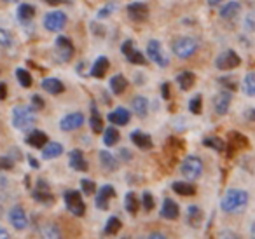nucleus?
Masks as SVG:
<instances>
[{
    "mask_svg": "<svg viewBox=\"0 0 255 239\" xmlns=\"http://www.w3.org/2000/svg\"><path fill=\"white\" fill-rule=\"evenodd\" d=\"M124 206H126V210L129 211L131 215H135L136 211H138L140 201H138V197H136L135 192H128L126 194V197H124Z\"/></svg>",
    "mask_w": 255,
    "mask_h": 239,
    "instance_id": "32",
    "label": "nucleus"
},
{
    "mask_svg": "<svg viewBox=\"0 0 255 239\" xmlns=\"http://www.w3.org/2000/svg\"><path fill=\"white\" fill-rule=\"evenodd\" d=\"M203 145H205V147H210V148H215L217 152H222L224 147H226L224 140H222V138H219V136H208V138H205V140H203Z\"/></svg>",
    "mask_w": 255,
    "mask_h": 239,
    "instance_id": "36",
    "label": "nucleus"
},
{
    "mask_svg": "<svg viewBox=\"0 0 255 239\" xmlns=\"http://www.w3.org/2000/svg\"><path fill=\"white\" fill-rule=\"evenodd\" d=\"M16 79L19 81L21 88H30V86H32V75H30V72L25 70V68H18V70H16Z\"/></svg>",
    "mask_w": 255,
    "mask_h": 239,
    "instance_id": "38",
    "label": "nucleus"
},
{
    "mask_svg": "<svg viewBox=\"0 0 255 239\" xmlns=\"http://www.w3.org/2000/svg\"><path fill=\"white\" fill-rule=\"evenodd\" d=\"M121 231V220L117 217H110L107 220V225H105V232L107 234H117Z\"/></svg>",
    "mask_w": 255,
    "mask_h": 239,
    "instance_id": "40",
    "label": "nucleus"
},
{
    "mask_svg": "<svg viewBox=\"0 0 255 239\" xmlns=\"http://www.w3.org/2000/svg\"><path fill=\"white\" fill-rule=\"evenodd\" d=\"M149 239H168L164 234H161V232H152V234L149 236Z\"/></svg>",
    "mask_w": 255,
    "mask_h": 239,
    "instance_id": "52",
    "label": "nucleus"
},
{
    "mask_svg": "<svg viewBox=\"0 0 255 239\" xmlns=\"http://www.w3.org/2000/svg\"><path fill=\"white\" fill-rule=\"evenodd\" d=\"M0 44H2V46H4V47H11V44H12L11 33H9L5 28L0 30Z\"/></svg>",
    "mask_w": 255,
    "mask_h": 239,
    "instance_id": "43",
    "label": "nucleus"
},
{
    "mask_svg": "<svg viewBox=\"0 0 255 239\" xmlns=\"http://www.w3.org/2000/svg\"><path fill=\"white\" fill-rule=\"evenodd\" d=\"M180 171L187 180H198L203 175V161L198 155H187L182 161Z\"/></svg>",
    "mask_w": 255,
    "mask_h": 239,
    "instance_id": "4",
    "label": "nucleus"
},
{
    "mask_svg": "<svg viewBox=\"0 0 255 239\" xmlns=\"http://www.w3.org/2000/svg\"><path fill=\"white\" fill-rule=\"evenodd\" d=\"M114 9H116V5H114V2H112V4H107L105 7L102 9V11H98V18H100V19L107 18V16H109L110 12L114 11Z\"/></svg>",
    "mask_w": 255,
    "mask_h": 239,
    "instance_id": "45",
    "label": "nucleus"
},
{
    "mask_svg": "<svg viewBox=\"0 0 255 239\" xmlns=\"http://www.w3.org/2000/svg\"><path fill=\"white\" fill-rule=\"evenodd\" d=\"M65 203H67V208L70 210V213H74L75 217H82L86 213V204L82 201V194L77 192V190L65 192Z\"/></svg>",
    "mask_w": 255,
    "mask_h": 239,
    "instance_id": "5",
    "label": "nucleus"
},
{
    "mask_svg": "<svg viewBox=\"0 0 255 239\" xmlns=\"http://www.w3.org/2000/svg\"><path fill=\"white\" fill-rule=\"evenodd\" d=\"M222 0H208V5H212V7H215V5H219Z\"/></svg>",
    "mask_w": 255,
    "mask_h": 239,
    "instance_id": "56",
    "label": "nucleus"
},
{
    "mask_svg": "<svg viewBox=\"0 0 255 239\" xmlns=\"http://www.w3.org/2000/svg\"><path fill=\"white\" fill-rule=\"evenodd\" d=\"M128 14L133 21H145L149 18V7L143 2H133L128 5Z\"/></svg>",
    "mask_w": 255,
    "mask_h": 239,
    "instance_id": "13",
    "label": "nucleus"
},
{
    "mask_svg": "<svg viewBox=\"0 0 255 239\" xmlns=\"http://www.w3.org/2000/svg\"><path fill=\"white\" fill-rule=\"evenodd\" d=\"M177 82H178V86H180L182 91H189V89H191L192 86H194L196 75L192 74V72H189V70L180 72V74L177 75Z\"/></svg>",
    "mask_w": 255,
    "mask_h": 239,
    "instance_id": "28",
    "label": "nucleus"
},
{
    "mask_svg": "<svg viewBox=\"0 0 255 239\" xmlns=\"http://www.w3.org/2000/svg\"><path fill=\"white\" fill-rule=\"evenodd\" d=\"M147 54H149V60H152L156 65H159V67H168V63H170V60H168V56L164 54L163 51V46H161L159 40H149V44H147Z\"/></svg>",
    "mask_w": 255,
    "mask_h": 239,
    "instance_id": "7",
    "label": "nucleus"
},
{
    "mask_svg": "<svg viewBox=\"0 0 255 239\" xmlns=\"http://www.w3.org/2000/svg\"><path fill=\"white\" fill-rule=\"evenodd\" d=\"M121 51H123V54L126 56V60L129 61V63H133V65H145L147 63L145 56H143L140 51L135 49V44H133V40H126V42H123Z\"/></svg>",
    "mask_w": 255,
    "mask_h": 239,
    "instance_id": "9",
    "label": "nucleus"
},
{
    "mask_svg": "<svg viewBox=\"0 0 255 239\" xmlns=\"http://www.w3.org/2000/svg\"><path fill=\"white\" fill-rule=\"evenodd\" d=\"M240 63H241V58L238 56V53H234V51H231V49L220 53L219 56H217V60H215L217 68H219V70H222V72L234 70L236 67H240Z\"/></svg>",
    "mask_w": 255,
    "mask_h": 239,
    "instance_id": "6",
    "label": "nucleus"
},
{
    "mask_svg": "<svg viewBox=\"0 0 255 239\" xmlns=\"http://www.w3.org/2000/svg\"><path fill=\"white\" fill-rule=\"evenodd\" d=\"M28 159H30V162H32V166H33V168H39V162H37L35 159H32V157H28Z\"/></svg>",
    "mask_w": 255,
    "mask_h": 239,
    "instance_id": "57",
    "label": "nucleus"
},
{
    "mask_svg": "<svg viewBox=\"0 0 255 239\" xmlns=\"http://www.w3.org/2000/svg\"><path fill=\"white\" fill-rule=\"evenodd\" d=\"M117 141H119V131L112 126L107 127L105 133H103V143H105L107 147H114Z\"/></svg>",
    "mask_w": 255,
    "mask_h": 239,
    "instance_id": "34",
    "label": "nucleus"
},
{
    "mask_svg": "<svg viewBox=\"0 0 255 239\" xmlns=\"http://www.w3.org/2000/svg\"><path fill=\"white\" fill-rule=\"evenodd\" d=\"M240 2L238 0H231V2H227V4H224V7L220 9V16H222L224 19H234L238 14H240Z\"/></svg>",
    "mask_w": 255,
    "mask_h": 239,
    "instance_id": "24",
    "label": "nucleus"
},
{
    "mask_svg": "<svg viewBox=\"0 0 255 239\" xmlns=\"http://www.w3.org/2000/svg\"><path fill=\"white\" fill-rule=\"evenodd\" d=\"M121 157H123V159H128V161H129V159H131V154H129V150L123 148V150H121Z\"/></svg>",
    "mask_w": 255,
    "mask_h": 239,
    "instance_id": "53",
    "label": "nucleus"
},
{
    "mask_svg": "<svg viewBox=\"0 0 255 239\" xmlns=\"http://www.w3.org/2000/svg\"><path fill=\"white\" fill-rule=\"evenodd\" d=\"M32 105H33V109H37V110L44 109V98L39 95H33L32 96Z\"/></svg>",
    "mask_w": 255,
    "mask_h": 239,
    "instance_id": "47",
    "label": "nucleus"
},
{
    "mask_svg": "<svg viewBox=\"0 0 255 239\" xmlns=\"http://www.w3.org/2000/svg\"><path fill=\"white\" fill-rule=\"evenodd\" d=\"M100 162H102V166L107 169V171H116L117 169V159L107 150L100 152Z\"/></svg>",
    "mask_w": 255,
    "mask_h": 239,
    "instance_id": "30",
    "label": "nucleus"
},
{
    "mask_svg": "<svg viewBox=\"0 0 255 239\" xmlns=\"http://www.w3.org/2000/svg\"><path fill=\"white\" fill-rule=\"evenodd\" d=\"M178 215H180L178 204L175 203L173 199L166 197V199L163 201V208H161V217L168 218V220H175V218H178Z\"/></svg>",
    "mask_w": 255,
    "mask_h": 239,
    "instance_id": "20",
    "label": "nucleus"
},
{
    "mask_svg": "<svg viewBox=\"0 0 255 239\" xmlns=\"http://www.w3.org/2000/svg\"><path fill=\"white\" fill-rule=\"evenodd\" d=\"M131 107L138 117H145L149 114V100L145 96H135L131 102Z\"/></svg>",
    "mask_w": 255,
    "mask_h": 239,
    "instance_id": "27",
    "label": "nucleus"
},
{
    "mask_svg": "<svg viewBox=\"0 0 255 239\" xmlns=\"http://www.w3.org/2000/svg\"><path fill=\"white\" fill-rule=\"evenodd\" d=\"M91 119H89V124H91V129L93 133H100V131L103 129V124H102V117H100V114L96 112V105L93 103L91 105Z\"/></svg>",
    "mask_w": 255,
    "mask_h": 239,
    "instance_id": "35",
    "label": "nucleus"
},
{
    "mask_svg": "<svg viewBox=\"0 0 255 239\" xmlns=\"http://www.w3.org/2000/svg\"><path fill=\"white\" fill-rule=\"evenodd\" d=\"M129 119H131V114H129V110L123 109V107H119V109L112 110L109 114V120L112 124H116V126H126L129 122Z\"/></svg>",
    "mask_w": 255,
    "mask_h": 239,
    "instance_id": "16",
    "label": "nucleus"
},
{
    "mask_svg": "<svg viewBox=\"0 0 255 239\" xmlns=\"http://www.w3.org/2000/svg\"><path fill=\"white\" fill-rule=\"evenodd\" d=\"M220 84H224V86H226V88H229L231 91H234V89H238V82H236V81H233V79H229V77L220 79Z\"/></svg>",
    "mask_w": 255,
    "mask_h": 239,
    "instance_id": "46",
    "label": "nucleus"
},
{
    "mask_svg": "<svg viewBox=\"0 0 255 239\" xmlns=\"http://www.w3.org/2000/svg\"><path fill=\"white\" fill-rule=\"evenodd\" d=\"M123 239H129V238H123Z\"/></svg>",
    "mask_w": 255,
    "mask_h": 239,
    "instance_id": "61",
    "label": "nucleus"
},
{
    "mask_svg": "<svg viewBox=\"0 0 255 239\" xmlns=\"http://www.w3.org/2000/svg\"><path fill=\"white\" fill-rule=\"evenodd\" d=\"M243 89L248 96H255V72H250V74L245 75Z\"/></svg>",
    "mask_w": 255,
    "mask_h": 239,
    "instance_id": "37",
    "label": "nucleus"
},
{
    "mask_svg": "<svg viewBox=\"0 0 255 239\" xmlns=\"http://www.w3.org/2000/svg\"><path fill=\"white\" fill-rule=\"evenodd\" d=\"M229 107H231V93L220 91L219 95L213 98V109H215L217 116H224V114H227Z\"/></svg>",
    "mask_w": 255,
    "mask_h": 239,
    "instance_id": "15",
    "label": "nucleus"
},
{
    "mask_svg": "<svg viewBox=\"0 0 255 239\" xmlns=\"http://www.w3.org/2000/svg\"><path fill=\"white\" fill-rule=\"evenodd\" d=\"M81 189H82V192H84L86 196H91V194H95L96 185H95V182H93V180L84 178V180H81Z\"/></svg>",
    "mask_w": 255,
    "mask_h": 239,
    "instance_id": "42",
    "label": "nucleus"
},
{
    "mask_svg": "<svg viewBox=\"0 0 255 239\" xmlns=\"http://www.w3.org/2000/svg\"><path fill=\"white\" fill-rule=\"evenodd\" d=\"M61 154H63V145L58 143V141H49L42 148V159H54L60 157Z\"/></svg>",
    "mask_w": 255,
    "mask_h": 239,
    "instance_id": "26",
    "label": "nucleus"
},
{
    "mask_svg": "<svg viewBox=\"0 0 255 239\" xmlns=\"http://www.w3.org/2000/svg\"><path fill=\"white\" fill-rule=\"evenodd\" d=\"M40 238L42 239H63L61 238L60 229H58L54 224H51V222H47V224H44L42 227H40Z\"/></svg>",
    "mask_w": 255,
    "mask_h": 239,
    "instance_id": "29",
    "label": "nucleus"
},
{
    "mask_svg": "<svg viewBox=\"0 0 255 239\" xmlns=\"http://www.w3.org/2000/svg\"><path fill=\"white\" fill-rule=\"evenodd\" d=\"M0 239H9V234L5 229H0Z\"/></svg>",
    "mask_w": 255,
    "mask_h": 239,
    "instance_id": "55",
    "label": "nucleus"
},
{
    "mask_svg": "<svg viewBox=\"0 0 255 239\" xmlns=\"http://www.w3.org/2000/svg\"><path fill=\"white\" fill-rule=\"evenodd\" d=\"M248 119H254L255 120V110H250V112H248Z\"/></svg>",
    "mask_w": 255,
    "mask_h": 239,
    "instance_id": "58",
    "label": "nucleus"
},
{
    "mask_svg": "<svg viewBox=\"0 0 255 239\" xmlns=\"http://www.w3.org/2000/svg\"><path fill=\"white\" fill-rule=\"evenodd\" d=\"M189 110H191L192 114H196V116H199L203 110V96L201 95H196L194 98L189 102Z\"/></svg>",
    "mask_w": 255,
    "mask_h": 239,
    "instance_id": "41",
    "label": "nucleus"
},
{
    "mask_svg": "<svg viewBox=\"0 0 255 239\" xmlns=\"http://www.w3.org/2000/svg\"><path fill=\"white\" fill-rule=\"evenodd\" d=\"M40 86H42L44 91H47L49 95H61V93L65 91V84L61 81H58V79H44L42 82H40Z\"/></svg>",
    "mask_w": 255,
    "mask_h": 239,
    "instance_id": "22",
    "label": "nucleus"
},
{
    "mask_svg": "<svg viewBox=\"0 0 255 239\" xmlns=\"http://www.w3.org/2000/svg\"><path fill=\"white\" fill-rule=\"evenodd\" d=\"M68 164H70V168L75 169V171H86V169H88V162H86V159H84V154H82L79 148L70 152V155H68Z\"/></svg>",
    "mask_w": 255,
    "mask_h": 239,
    "instance_id": "17",
    "label": "nucleus"
},
{
    "mask_svg": "<svg viewBox=\"0 0 255 239\" xmlns=\"http://www.w3.org/2000/svg\"><path fill=\"white\" fill-rule=\"evenodd\" d=\"M0 166H2L4 169H11L12 166H14V161H11L9 155H4V157L0 159Z\"/></svg>",
    "mask_w": 255,
    "mask_h": 239,
    "instance_id": "48",
    "label": "nucleus"
},
{
    "mask_svg": "<svg viewBox=\"0 0 255 239\" xmlns=\"http://www.w3.org/2000/svg\"><path fill=\"white\" fill-rule=\"evenodd\" d=\"M114 196H116L114 187L103 185L102 189L98 190V196H96V206H98L100 210H107V208H109V199H112Z\"/></svg>",
    "mask_w": 255,
    "mask_h": 239,
    "instance_id": "19",
    "label": "nucleus"
},
{
    "mask_svg": "<svg viewBox=\"0 0 255 239\" xmlns=\"http://www.w3.org/2000/svg\"><path fill=\"white\" fill-rule=\"evenodd\" d=\"M171 49H173L175 56L187 60V58H191L198 51V40L192 39V37H178L171 44Z\"/></svg>",
    "mask_w": 255,
    "mask_h": 239,
    "instance_id": "3",
    "label": "nucleus"
},
{
    "mask_svg": "<svg viewBox=\"0 0 255 239\" xmlns=\"http://www.w3.org/2000/svg\"><path fill=\"white\" fill-rule=\"evenodd\" d=\"M201 220H203V213H201V210H199V206L189 208V222H191V225L198 227V225L201 224Z\"/></svg>",
    "mask_w": 255,
    "mask_h": 239,
    "instance_id": "39",
    "label": "nucleus"
},
{
    "mask_svg": "<svg viewBox=\"0 0 255 239\" xmlns=\"http://www.w3.org/2000/svg\"><path fill=\"white\" fill-rule=\"evenodd\" d=\"M219 239H241V238L236 234V232H233V231H224L222 234H220Z\"/></svg>",
    "mask_w": 255,
    "mask_h": 239,
    "instance_id": "49",
    "label": "nucleus"
},
{
    "mask_svg": "<svg viewBox=\"0 0 255 239\" xmlns=\"http://www.w3.org/2000/svg\"><path fill=\"white\" fill-rule=\"evenodd\" d=\"M54 46H56V54H58V58H60V61L72 60V56H74V44H72V40L68 39V37L60 35L56 39Z\"/></svg>",
    "mask_w": 255,
    "mask_h": 239,
    "instance_id": "10",
    "label": "nucleus"
},
{
    "mask_svg": "<svg viewBox=\"0 0 255 239\" xmlns=\"http://www.w3.org/2000/svg\"><path fill=\"white\" fill-rule=\"evenodd\" d=\"M33 199L39 201L42 204H49L53 201V194H51V189L44 180H39L37 187L33 189Z\"/></svg>",
    "mask_w": 255,
    "mask_h": 239,
    "instance_id": "14",
    "label": "nucleus"
},
{
    "mask_svg": "<svg viewBox=\"0 0 255 239\" xmlns=\"http://www.w3.org/2000/svg\"><path fill=\"white\" fill-rule=\"evenodd\" d=\"M250 234H252V239H255V224L252 225V229H250Z\"/></svg>",
    "mask_w": 255,
    "mask_h": 239,
    "instance_id": "59",
    "label": "nucleus"
},
{
    "mask_svg": "<svg viewBox=\"0 0 255 239\" xmlns=\"http://www.w3.org/2000/svg\"><path fill=\"white\" fill-rule=\"evenodd\" d=\"M161 91H163V98L164 100L170 98V84H168V82H163V86H161Z\"/></svg>",
    "mask_w": 255,
    "mask_h": 239,
    "instance_id": "50",
    "label": "nucleus"
},
{
    "mask_svg": "<svg viewBox=\"0 0 255 239\" xmlns=\"http://www.w3.org/2000/svg\"><path fill=\"white\" fill-rule=\"evenodd\" d=\"M109 67H110V61L107 56H100L98 60L93 63V68H91V75L95 79H102L105 77V74L109 72Z\"/></svg>",
    "mask_w": 255,
    "mask_h": 239,
    "instance_id": "21",
    "label": "nucleus"
},
{
    "mask_svg": "<svg viewBox=\"0 0 255 239\" xmlns=\"http://www.w3.org/2000/svg\"><path fill=\"white\" fill-rule=\"evenodd\" d=\"M84 124V116L81 112H74V114H68L65 116L63 119L60 120V127L63 131H74L79 129V127Z\"/></svg>",
    "mask_w": 255,
    "mask_h": 239,
    "instance_id": "12",
    "label": "nucleus"
},
{
    "mask_svg": "<svg viewBox=\"0 0 255 239\" xmlns=\"http://www.w3.org/2000/svg\"><path fill=\"white\" fill-rule=\"evenodd\" d=\"M173 190L180 196H194L196 194V187L189 182H175Z\"/></svg>",
    "mask_w": 255,
    "mask_h": 239,
    "instance_id": "33",
    "label": "nucleus"
},
{
    "mask_svg": "<svg viewBox=\"0 0 255 239\" xmlns=\"http://www.w3.org/2000/svg\"><path fill=\"white\" fill-rule=\"evenodd\" d=\"M109 84H110V91H112L114 95H123L128 88V81L123 74H116L112 79H110Z\"/></svg>",
    "mask_w": 255,
    "mask_h": 239,
    "instance_id": "25",
    "label": "nucleus"
},
{
    "mask_svg": "<svg viewBox=\"0 0 255 239\" xmlns=\"http://www.w3.org/2000/svg\"><path fill=\"white\" fill-rule=\"evenodd\" d=\"M33 16H35V7H33L32 4H19V7H18L19 21L21 23L30 21V19H33Z\"/></svg>",
    "mask_w": 255,
    "mask_h": 239,
    "instance_id": "31",
    "label": "nucleus"
},
{
    "mask_svg": "<svg viewBox=\"0 0 255 239\" xmlns=\"http://www.w3.org/2000/svg\"><path fill=\"white\" fill-rule=\"evenodd\" d=\"M5 96H7V86H5V82H2L0 84V98L5 100Z\"/></svg>",
    "mask_w": 255,
    "mask_h": 239,
    "instance_id": "51",
    "label": "nucleus"
},
{
    "mask_svg": "<svg viewBox=\"0 0 255 239\" xmlns=\"http://www.w3.org/2000/svg\"><path fill=\"white\" fill-rule=\"evenodd\" d=\"M248 204V192L241 189H229L224 194L222 201H220V208L226 213H236L241 211Z\"/></svg>",
    "mask_w": 255,
    "mask_h": 239,
    "instance_id": "1",
    "label": "nucleus"
},
{
    "mask_svg": "<svg viewBox=\"0 0 255 239\" xmlns=\"http://www.w3.org/2000/svg\"><path fill=\"white\" fill-rule=\"evenodd\" d=\"M131 141L142 150H149L152 148V138L147 133H142V131H133L131 133Z\"/></svg>",
    "mask_w": 255,
    "mask_h": 239,
    "instance_id": "23",
    "label": "nucleus"
},
{
    "mask_svg": "<svg viewBox=\"0 0 255 239\" xmlns=\"http://www.w3.org/2000/svg\"><path fill=\"white\" fill-rule=\"evenodd\" d=\"M46 2H47L49 5H58V4H63L65 0H46Z\"/></svg>",
    "mask_w": 255,
    "mask_h": 239,
    "instance_id": "54",
    "label": "nucleus"
},
{
    "mask_svg": "<svg viewBox=\"0 0 255 239\" xmlns=\"http://www.w3.org/2000/svg\"><path fill=\"white\" fill-rule=\"evenodd\" d=\"M26 143L33 148H44L49 141H47V134L44 131H39V129H33L28 133L26 136Z\"/></svg>",
    "mask_w": 255,
    "mask_h": 239,
    "instance_id": "18",
    "label": "nucleus"
},
{
    "mask_svg": "<svg viewBox=\"0 0 255 239\" xmlns=\"http://www.w3.org/2000/svg\"><path fill=\"white\" fill-rule=\"evenodd\" d=\"M9 222L14 229L18 231H23V229L28 225V218H26V213L21 206H12L9 210Z\"/></svg>",
    "mask_w": 255,
    "mask_h": 239,
    "instance_id": "11",
    "label": "nucleus"
},
{
    "mask_svg": "<svg viewBox=\"0 0 255 239\" xmlns=\"http://www.w3.org/2000/svg\"><path fill=\"white\" fill-rule=\"evenodd\" d=\"M142 203H143V208L147 211H150L154 208V197L150 192H143V197H142Z\"/></svg>",
    "mask_w": 255,
    "mask_h": 239,
    "instance_id": "44",
    "label": "nucleus"
},
{
    "mask_svg": "<svg viewBox=\"0 0 255 239\" xmlns=\"http://www.w3.org/2000/svg\"><path fill=\"white\" fill-rule=\"evenodd\" d=\"M67 25V14L63 11H53L44 18V28L47 32H60Z\"/></svg>",
    "mask_w": 255,
    "mask_h": 239,
    "instance_id": "8",
    "label": "nucleus"
},
{
    "mask_svg": "<svg viewBox=\"0 0 255 239\" xmlns=\"http://www.w3.org/2000/svg\"><path fill=\"white\" fill-rule=\"evenodd\" d=\"M5 4H14V2H18V0H4Z\"/></svg>",
    "mask_w": 255,
    "mask_h": 239,
    "instance_id": "60",
    "label": "nucleus"
},
{
    "mask_svg": "<svg viewBox=\"0 0 255 239\" xmlns=\"http://www.w3.org/2000/svg\"><path fill=\"white\" fill-rule=\"evenodd\" d=\"M37 117L32 107H14L12 109V126L19 131H26L35 124Z\"/></svg>",
    "mask_w": 255,
    "mask_h": 239,
    "instance_id": "2",
    "label": "nucleus"
}]
</instances>
